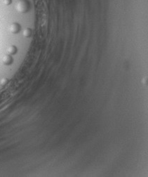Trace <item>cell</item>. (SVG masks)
<instances>
[{
    "instance_id": "1",
    "label": "cell",
    "mask_w": 148,
    "mask_h": 177,
    "mask_svg": "<svg viewBox=\"0 0 148 177\" xmlns=\"http://www.w3.org/2000/svg\"><path fill=\"white\" fill-rule=\"evenodd\" d=\"M21 28H22V27H21V24L19 23L14 22V23H12L10 25L9 32L11 34H13V35H17L21 32Z\"/></svg>"
},
{
    "instance_id": "2",
    "label": "cell",
    "mask_w": 148,
    "mask_h": 177,
    "mask_svg": "<svg viewBox=\"0 0 148 177\" xmlns=\"http://www.w3.org/2000/svg\"><path fill=\"white\" fill-rule=\"evenodd\" d=\"M13 61H14V59L13 58V56L9 54L4 55L2 58V62L5 66H11L13 63Z\"/></svg>"
},
{
    "instance_id": "3",
    "label": "cell",
    "mask_w": 148,
    "mask_h": 177,
    "mask_svg": "<svg viewBox=\"0 0 148 177\" xmlns=\"http://www.w3.org/2000/svg\"><path fill=\"white\" fill-rule=\"evenodd\" d=\"M18 48L15 45H10L8 46L6 49V51H7V54H9L11 56H13L16 55L18 53Z\"/></svg>"
},
{
    "instance_id": "5",
    "label": "cell",
    "mask_w": 148,
    "mask_h": 177,
    "mask_svg": "<svg viewBox=\"0 0 148 177\" xmlns=\"http://www.w3.org/2000/svg\"><path fill=\"white\" fill-rule=\"evenodd\" d=\"M8 82H9V80L7 78H6V77L2 78L1 79V81H0V84H1V86H5V85L8 84Z\"/></svg>"
},
{
    "instance_id": "4",
    "label": "cell",
    "mask_w": 148,
    "mask_h": 177,
    "mask_svg": "<svg viewBox=\"0 0 148 177\" xmlns=\"http://www.w3.org/2000/svg\"><path fill=\"white\" fill-rule=\"evenodd\" d=\"M32 34V29L30 28H25L23 31V35L26 38H29L31 37Z\"/></svg>"
}]
</instances>
